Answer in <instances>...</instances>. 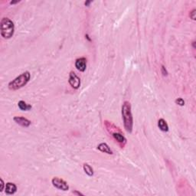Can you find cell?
I'll return each instance as SVG.
<instances>
[{"mask_svg":"<svg viewBox=\"0 0 196 196\" xmlns=\"http://www.w3.org/2000/svg\"><path fill=\"white\" fill-rule=\"evenodd\" d=\"M104 123L106 130L108 131V133L110 134H111V136H113V138L117 143V144L119 145L120 147V148H124L127 140H126V137L123 136L122 131L120 130V128L116 127L114 123H112L108 120H105Z\"/></svg>","mask_w":196,"mask_h":196,"instance_id":"6da1fadb","label":"cell"},{"mask_svg":"<svg viewBox=\"0 0 196 196\" xmlns=\"http://www.w3.org/2000/svg\"><path fill=\"white\" fill-rule=\"evenodd\" d=\"M122 117L124 128L127 133H131L133 131V118L131 111V104L129 101H124L121 108Z\"/></svg>","mask_w":196,"mask_h":196,"instance_id":"7a4b0ae2","label":"cell"},{"mask_svg":"<svg viewBox=\"0 0 196 196\" xmlns=\"http://www.w3.org/2000/svg\"><path fill=\"white\" fill-rule=\"evenodd\" d=\"M0 32L1 35L6 39H9L13 36L15 32V25L8 18H2L0 22Z\"/></svg>","mask_w":196,"mask_h":196,"instance_id":"3957f363","label":"cell"},{"mask_svg":"<svg viewBox=\"0 0 196 196\" xmlns=\"http://www.w3.org/2000/svg\"><path fill=\"white\" fill-rule=\"evenodd\" d=\"M31 79V74L29 71H25L19 76L8 83V89L11 91H16L22 88L28 84Z\"/></svg>","mask_w":196,"mask_h":196,"instance_id":"277c9868","label":"cell"},{"mask_svg":"<svg viewBox=\"0 0 196 196\" xmlns=\"http://www.w3.org/2000/svg\"><path fill=\"white\" fill-rule=\"evenodd\" d=\"M52 185L62 191H67L69 189V186L67 182L62 179L58 178V177H54L51 180Z\"/></svg>","mask_w":196,"mask_h":196,"instance_id":"5b68a950","label":"cell"},{"mask_svg":"<svg viewBox=\"0 0 196 196\" xmlns=\"http://www.w3.org/2000/svg\"><path fill=\"white\" fill-rule=\"evenodd\" d=\"M69 84L71 86V87L74 90H77L81 86V79L74 71H71L69 74L68 79Z\"/></svg>","mask_w":196,"mask_h":196,"instance_id":"8992f818","label":"cell"},{"mask_svg":"<svg viewBox=\"0 0 196 196\" xmlns=\"http://www.w3.org/2000/svg\"><path fill=\"white\" fill-rule=\"evenodd\" d=\"M75 67L79 71H85L86 68H87V59L85 57L77 58L75 61Z\"/></svg>","mask_w":196,"mask_h":196,"instance_id":"52a82bcc","label":"cell"},{"mask_svg":"<svg viewBox=\"0 0 196 196\" xmlns=\"http://www.w3.org/2000/svg\"><path fill=\"white\" fill-rule=\"evenodd\" d=\"M13 120L16 122L17 124L23 126V127H28L31 125V121L23 116H15L13 118Z\"/></svg>","mask_w":196,"mask_h":196,"instance_id":"ba28073f","label":"cell"},{"mask_svg":"<svg viewBox=\"0 0 196 196\" xmlns=\"http://www.w3.org/2000/svg\"><path fill=\"white\" fill-rule=\"evenodd\" d=\"M17 191V186L15 183L12 182H8L6 184V187H5V192L7 195H13Z\"/></svg>","mask_w":196,"mask_h":196,"instance_id":"9c48e42d","label":"cell"},{"mask_svg":"<svg viewBox=\"0 0 196 196\" xmlns=\"http://www.w3.org/2000/svg\"><path fill=\"white\" fill-rule=\"evenodd\" d=\"M97 149L100 150V152H102V153H106V154H109V155L114 154V153H113V151L111 150V149L110 148V146L105 143H100V144L97 146Z\"/></svg>","mask_w":196,"mask_h":196,"instance_id":"30bf717a","label":"cell"},{"mask_svg":"<svg viewBox=\"0 0 196 196\" xmlns=\"http://www.w3.org/2000/svg\"><path fill=\"white\" fill-rule=\"evenodd\" d=\"M158 126L160 129V130L163 132H168L169 131V126L167 124L166 121L164 119H159L158 121Z\"/></svg>","mask_w":196,"mask_h":196,"instance_id":"8fae6325","label":"cell"},{"mask_svg":"<svg viewBox=\"0 0 196 196\" xmlns=\"http://www.w3.org/2000/svg\"><path fill=\"white\" fill-rule=\"evenodd\" d=\"M18 108H19L21 110L23 111H28L32 109V105L26 104L24 100H20L19 102L18 103Z\"/></svg>","mask_w":196,"mask_h":196,"instance_id":"7c38bea8","label":"cell"},{"mask_svg":"<svg viewBox=\"0 0 196 196\" xmlns=\"http://www.w3.org/2000/svg\"><path fill=\"white\" fill-rule=\"evenodd\" d=\"M83 169H84V171L89 176H93L94 175V169H93L92 167L89 164L84 163L83 165Z\"/></svg>","mask_w":196,"mask_h":196,"instance_id":"4fadbf2b","label":"cell"},{"mask_svg":"<svg viewBox=\"0 0 196 196\" xmlns=\"http://www.w3.org/2000/svg\"><path fill=\"white\" fill-rule=\"evenodd\" d=\"M175 104H177V105H179V106H183L184 105H185V100H184L183 99H182V98H177L176 100H175Z\"/></svg>","mask_w":196,"mask_h":196,"instance_id":"5bb4252c","label":"cell"},{"mask_svg":"<svg viewBox=\"0 0 196 196\" xmlns=\"http://www.w3.org/2000/svg\"><path fill=\"white\" fill-rule=\"evenodd\" d=\"M189 16H190V18H192V20H195V18H196V10L195 9L192 10V11L190 12V14H189Z\"/></svg>","mask_w":196,"mask_h":196,"instance_id":"9a60e30c","label":"cell"},{"mask_svg":"<svg viewBox=\"0 0 196 196\" xmlns=\"http://www.w3.org/2000/svg\"><path fill=\"white\" fill-rule=\"evenodd\" d=\"M161 70H162V73H163V74L164 76H167V75H168V72H167L166 69H165V67H164L163 65H162Z\"/></svg>","mask_w":196,"mask_h":196,"instance_id":"2e32d148","label":"cell"},{"mask_svg":"<svg viewBox=\"0 0 196 196\" xmlns=\"http://www.w3.org/2000/svg\"><path fill=\"white\" fill-rule=\"evenodd\" d=\"M0 182H1V188H0V192H2V191L4 190L6 185H5V183H4V182H3L2 179H0Z\"/></svg>","mask_w":196,"mask_h":196,"instance_id":"e0dca14e","label":"cell"},{"mask_svg":"<svg viewBox=\"0 0 196 196\" xmlns=\"http://www.w3.org/2000/svg\"><path fill=\"white\" fill-rule=\"evenodd\" d=\"M91 2H92L91 1H86L85 2H84V5H85L86 6H89V5H90Z\"/></svg>","mask_w":196,"mask_h":196,"instance_id":"ac0fdd59","label":"cell"},{"mask_svg":"<svg viewBox=\"0 0 196 196\" xmlns=\"http://www.w3.org/2000/svg\"><path fill=\"white\" fill-rule=\"evenodd\" d=\"M73 193H74V194H77V195H83V194L81 193V192H77V191H75V192H74Z\"/></svg>","mask_w":196,"mask_h":196,"instance_id":"d6986e66","label":"cell"}]
</instances>
